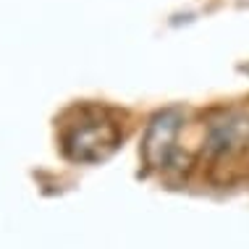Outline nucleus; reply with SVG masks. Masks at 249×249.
<instances>
[{"label":"nucleus","instance_id":"nucleus-1","mask_svg":"<svg viewBox=\"0 0 249 249\" xmlns=\"http://www.w3.org/2000/svg\"><path fill=\"white\" fill-rule=\"evenodd\" d=\"M121 134L116 124L110 121H82L73 124L69 131L63 134V150L71 160L79 163H97V160L107 158L116 150Z\"/></svg>","mask_w":249,"mask_h":249},{"label":"nucleus","instance_id":"nucleus-2","mask_svg":"<svg viewBox=\"0 0 249 249\" xmlns=\"http://www.w3.org/2000/svg\"><path fill=\"white\" fill-rule=\"evenodd\" d=\"M181 124H184V118H181L178 110H165L152 118V124L147 126L144 142H142V158L150 168L168 165V158L173 152Z\"/></svg>","mask_w":249,"mask_h":249},{"label":"nucleus","instance_id":"nucleus-3","mask_svg":"<svg viewBox=\"0 0 249 249\" xmlns=\"http://www.w3.org/2000/svg\"><path fill=\"white\" fill-rule=\"evenodd\" d=\"M207 150L213 155H233L249 144V113L228 110L207 126Z\"/></svg>","mask_w":249,"mask_h":249}]
</instances>
